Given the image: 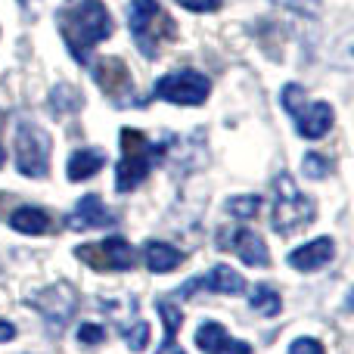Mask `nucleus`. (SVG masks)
<instances>
[{
    "mask_svg": "<svg viewBox=\"0 0 354 354\" xmlns=\"http://www.w3.org/2000/svg\"><path fill=\"white\" fill-rule=\"evenodd\" d=\"M59 31L72 56L84 62L91 50L112 35V16L103 0H81L78 6L59 12Z\"/></svg>",
    "mask_w": 354,
    "mask_h": 354,
    "instance_id": "f257e3e1",
    "label": "nucleus"
},
{
    "mask_svg": "<svg viewBox=\"0 0 354 354\" xmlns=\"http://www.w3.org/2000/svg\"><path fill=\"white\" fill-rule=\"evenodd\" d=\"M128 28L134 35V44L143 56L156 59L168 41L174 37V22L159 0H131L128 6Z\"/></svg>",
    "mask_w": 354,
    "mask_h": 354,
    "instance_id": "f03ea898",
    "label": "nucleus"
},
{
    "mask_svg": "<svg viewBox=\"0 0 354 354\" xmlns=\"http://www.w3.org/2000/svg\"><path fill=\"white\" fill-rule=\"evenodd\" d=\"M311 221H314L311 196L301 193L289 174H280L274 180V214H270V227L280 236H292V233L305 230Z\"/></svg>",
    "mask_w": 354,
    "mask_h": 354,
    "instance_id": "7ed1b4c3",
    "label": "nucleus"
},
{
    "mask_svg": "<svg viewBox=\"0 0 354 354\" xmlns=\"http://www.w3.org/2000/svg\"><path fill=\"white\" fill-rule=\"evenodd\" d=\"M122 149H124V156L115 168V187H118V193H128V189L140 187L149 177L159 149H156V143H149L140 131H131V128L122 131Z\"/></svg>",
    "mask_w": 354,
    "mask_h": 354,
    "instance_id": "20e7f679",
    "label": "nucleus"
},
{
    "mask_svg": "<svg viewBox=\"0 0 354 354\" xmlns=\"http://www.w3.org/2000/svg\"><path fill=\"white\" fill-rule=\"evenodd\" d=\"M16 168L22 177H47L50 171V134L35 122L16 128Z\"/></svg>",
    "mask_w": 354,
    "mask_h": 354,
    "instance_id": "39448f33",
    "label": "nucleus"
},
{
    "mask_svg": "<svg viewBox=\"0 0 354 354\" xmlns=\"http://www.w3.org/2000/svg\"><path fill=\"white\" fill-rule=\"evenodd\" d=\"M208 93H212V84H208V78L199 72L162 75L153 87V97L165 100V103H174V106H199L208 100Z\"/></svg>",
    "mask_w": 354,
    "mask_h": 354,
    "instance_id": "423d86ee",
    "label": "nucleus"
},
{
    "mask_svg": "<svg viewBox=\"0 0 354 354\" xmlns=\"http://www.w3.org/2000/svg\"><path fill=\"white\" fill-rule=\"evenodd\" d=\"M28 301L37 308V314L50 330H62L78 308V292L68 283H53V286H44L41 292H35Z\"/></svg>",
    "mask_w": 354,
    "mask_h": 354,
    "instance_id": "0eeeda50",
    "label": "nucleus"
},
{
    "mask_svg": "<svg viewBox=\"0 0 354 354\" xmlns=\"http://www.w3.org/2000/svg\"><path fill=\"white\" fill-rule=\"evenodd\" d=\"M93 78H97V84L103 87V93L112 100V103H131L134 100V78H131L128 66H124L122 59H97V66H93Z\"/></svg>",
    "mask_w": 354,
    "mask_h": 354,
    "instance_id": "6e6552de",
    "label": "nucleus"
},
{
    "mask_svg": "<svg viewBox=\"0 0 354 354\" xmlns=\"http://www.w3.org/2000/svg\"><path fill=\"white\" fill-rule=\"evenodd\" d=\"M224 236H230V239H218L221 249H230L243 264H249V268H268L270 264L268 243H264L255 230H249V227H236V230H230V233L224 230Z\"/></svg>",
    "mask_w": 354,
    "mask_h": 354,
    "instance_id": "1a4fd4ad",
    "label": "nucleus"
},
{
    "mask_svg": "<svg viewBox=\"0 0 354 354\" xmlns=\"http://www.w3.org/2000/svg\"><path fill=\"white\" fill-rule=\"evenodd\" d=\"M333 255H336L333 236H317V239H311V243L292 249L286 261H289V268L299 270V274H314V270H324L326 264L333 261Z\"/></svg>",
    "mask_w": 354,
    "mask_h": 354,
    "instance_id": "9d476101",
    "label": "nucleus"
},
{
    "mask_svg": "<svg viewBox=\"0 0 354 354\" xmlns=\"http://www.w3.org/2000/svg\"><path fill=\"white\" fill-rule=\"evenodd\" d=\"M295 122H299V134L305 137V140H324V137L330 134L333 122H336V112H333L330 103L317 100V103L305 106V109L295 115Z\"/></svg>",
    "mask_w": 354,
    "mask_h": 354,
    "instance_id": "9b49d317",
    "label": "nucleus"
},
{
    "mask_svg": "<svg viewBox=\"0 0 354 354\" xmlns=\"http://www.w3.org/2000/svg\"><path fill=\"white\" fill-rule=\"evenodd\" d=\"M112 214L106 212V205H103V199L100 196H84V199L75 205V212L68 214V230H75V233H84V230H93V227H106V224H112Z\"/></svg>",
    "mask_w": 354,
    "mask_h": 354,
    "instance_id": "f8f14e48",
    "label": "nucleus"
},
{
    "mask_svg": "<svg viewBox=\"0 0 354 354\" xmlns=\"http://www.w3.org/2000/svg\"><path fill=\"white\" fill-rule=\"evenodd\" d=\"M97 249V255H103V261H100V270H131L137 264V255H134V245L128 243L124 236H106L103 243L93 245Z\"/></svg>",
    "mask_w": 354,
    "mask_h": 354,
    "instance_id": "ddd939ff",
    "label": "nucleus"
},
{
    "mask_svg": "<svg viewBox=\"0 0 354 354\" xmlns=\"http://www.w3.org/2000/svg\"><path fill=\"white\" fill-rule=\"evenodd\" d=\"M143 264L153 274H171V270H177L183 264V252H177L174 245L162 243V239H149L143 245Z\"/></svg>",
    "mask_w": 354,
    "mask_h": 354,
    "instance_id": "4468645a",
    "label": "nucleus"
},
{
    "mask_svg": "<svg viewBox=\"0 0 354 354\" xmlns=\"http://www.w3.org/2000/svg\"><path fill=\"white\" fill-rule=\"evenodd\" d=\"M199 283L208 289V292H218V295H243L245 292V280L230 268V264H214Z\"/></svg>",
    "mask_w": 354,
    "mask_h": 354,
    "instance_id": "2eb2a0df",
    "label": "nucleus"
},
{
    "mask_svg": "<svg viewBox=\"0 0 354 354\" xmlns=\"http://www.w3.org/2000/svg\"><path fill=\"white\" fill-rule=\"evenodd\" d=\"M10 227L16 233H25V236H41V233L50 230V214L44 208L22 205L10 214Z\"/></svg>",
    "mask_w": 354,
    "mask_h": 354,
    "instance_id": "dca6fc26",
    "label": "nucleus"
},
{
    "mask_svg": "<svg viewBox=\"0 0 354 354\" xmlns=\"http://www.w3.org/2000/svg\"><path fill=\"white\" fill-rule=\"evenodd\" d=\"M103 165H106V156L100 149H78L68 159L66 174H68V180H91L93 174L103 171Z\"/></svg>",
    "mask_w": 354,
    "mask_h": 354,
    "instance_id": "f3484780",
    "label": "nucleus"
},
{
    "mask_svg": "<svg viewBox=\"0 0 354 354\" xmlns=\"http://www.w3.org/2000/svg\"><path fill=\"white\" fill-rule=\"evenodd\" d=\"M249 305L252 311H258L261 317H277L283 311V299L270 283H255V289L249 292Z\"/></svg>",
    "mask_w": 354,
    "mask_h": 354,
    "instance_id": "a211bd4d",
    "label": "nucleus"
},
{
    "mask_svg": "<svg viewBox=\"0 0 354 354\" xmlns=\"http://www.w3.org/2000/svg\"><path fill=\"white\" fill-rule=\"evenodd\" d=\"M227 339H230V333H227L224 326L214 324V320H205V324L196 330V348H202L205 354H214Z\"/></svg>",
    "mask_w": 354,
    "mask_h": 354,
    "instance_id": "6ab92c4d",
    "label": "nucleus"
},
{
    "mask_svg": "<svg viewBox=\"0 0 354 354\" xmlns=\"http://www.w3.org/2000/svg\"><path fill=\"white\" fill-rule=\"evenodd\" d=\"M258 208H261V199H258V196H233V199L227 202V212H230L233 218H239V221L255 218Z\"/></svg>",
    "mask_w": 354,
    "mask_h": 354,
    "instance_id": "aec40b11",
    "label": "nucleus"
},
{
    "mask_svg": "<svg viewBox=\"0 0 354 354\" xmlns=\"http://www.w3.org/2000/svg\"><path fill=\"white\" fill-rule=\"evenodd\" d=\"M280 103H283V109L289 112V115H299L301 109H305V87H299V84H286L283 87V93H280Z\"/></svg>",
    "mask_w": 354,
    "mask_h": 354,
    "instance_id": "412c9836",
    "label": "nucleus"
},
{
    "mask_svg": "<svg viewBox=\"0 0 354 354\" xmlns=\"http://www.w3.org/2000/svg\"><path fill=\"white\" fill-rule=\"evenodd\" d=\"M159 317H162V324H165V339H174V333L180 330V324H183L180 308L171 305V301H159Z\"/></svg>",
    "mask_w": 354,
    "mask_h": 354,
    "instance_id": "4be33fe9",
    "label": "nucleus"
},
{
    "mask_svg": "<svg viewBox=\"0 0 354 354\" xmlns=\"http://www.w3.org/2000/svg\"><path fill=\"white\" fill-rule=\"evenodd\" d=\"M274 3H280L283 10L295 12V16H308V19H317L320 10H324L320 0H274Z\"/></svg>",
    "mask_w": 354,
    "mask_h": 354,
    "instance_id": "5701e85b",
    "label": "nucleus"
},
{
    "mask_svg": "<svg viewBox=\"0 0 354 354\" xmlns=\"http://www.w3.org/2000/svg\"><path fill=\"white\" fill-rule=\"evenodd\" d=\"M149 333H153L149 324L140 320V324H134V330H124V342H128L131 351H143L149 345Z\"/></svg>",
    "mask_w": 354,
    "mask_h": 354,
    "instance_id": "b1692460",
    "label": "nucleus"
},
{
    "mask_svg": "<svg viewBox=\"0 0 354 354\" xmlns=\"http://www.w3.org/2000/svg\"><path fill=\"white\" fill-rule=\"evenodd\" d=\"M301 168H305V177H314V180L330 174V162H326L320 153H308L305 162H301Z\"/></svg>",
    "mask_w": 354,
    "mask_h": 354,
    "instance_id": "393cba45",
    "label": "nucleus"
},
{
    "mask_svg": "<svg viewBox=\"0 0 354 354\" xmlns=\"http://www.w3.org/2000/svg\"><path fill=\"white\" fill-rule=\"evenodd\" d=\"M106 339V326L100 324H81L78 326V342L81 345H100Z\"/></svg>",
    "mask_w": 354,
    "mask_h": 354,
    "instance_id": "a878e982",
    "label": "nucleus"
},
{
    "mask_svg": "<svg viewBox=\"0 0 354 354\" xmlns=\"http://www.w3.org/2000/svg\"><path fill=\"white\" fill-rule=\"evenodd\" d=\"M289 354H326V351H324V345H320L317 339L301 336V339H295V342L289 345Z\"/></svg>",
    "mask_w": 354,
    "mask_h": 354,
    "instance_id": "bb28decb",
    "label": "nucleus"
},
{
    "mask_svg": "<svg viewBox=\"0 0 354 354\" xmlns=\"http://www.w3.org/2000/svg\"><path fill=\"white\" fill-rule=\"evenodd\" d=\"M177 3L189 12H212V10L221 6V0H177Z\"/></svg>",
    "mask_w": 354,
    "mask_h": 354,
    "instance_id": "cd10ccee",
    "label": "nucleus"
},
{
    "mask_svg": "<svg viewBox=\"0 0 354 354\" xmlns=\"http://www.w3.org/2000/svg\"><path fill=\"white\" fill-rule=\"evenodd\" d=\"M214 354H252V345L249 342H239V339H227Z\"/></svg>",
    "mask_w": 354,
    "mask_h": 354,
    "instance_id": "c85d7f7f",
    "label": "nucleus"
},
{
    "mask_svg": "<svg viewBox=\"0 0 354 354\" xmlns=\"http://www.w3.org/2000/svg\"><path fill=\"white\" fill-rule=\"evenodd\" d=\"M12 339H16V326H12L10 320H0V345L12 342Z\"/></svg>",
    "mask_w": 354,
    "mask_h": 354,
    "instance_id": "c756f323",
    "label": "nucleus"
},
{
    "mask_svg": "<svg viewBox=\"0 0 354 354\" xmlns=\"http://www.w3.org/2000/svg\"><path fill=\"white\" fill-rule=\"evenodd\" d=\"M156 354H187V351H183L180 345L174 342V339H165V345H162V348L156 351Z\"/></svg>",
    "mask_w": 354,
    "mask_h": 354,
    "instance_id": "7c9ffc66",
    "label": "nucleus"
},
{
    "mask_svg": "<svg viewBox=\"0 0 354 354\" xmlns=\"http://www.w3.org/2000/svg\"><path fill=\"white\" fill-rule=\"evenodd\" d=\"M3 162H6V153H3V147H0V168H3Z\"/></svg>",
    "mask_w": 354,
    "mask_h": 354,
    "instance_id": "2f4dec72",
    "label": "nucleus"
}]
</instances>
